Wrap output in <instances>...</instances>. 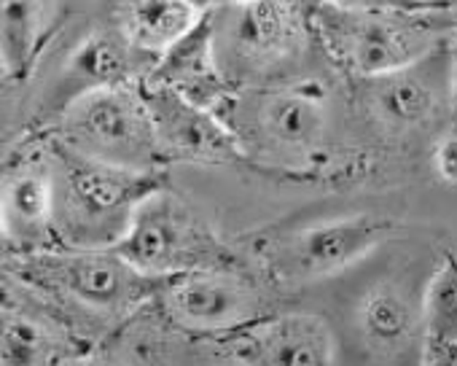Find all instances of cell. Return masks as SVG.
Masks as SVG:
<instances>
[{"mask_svg": "<svg viewBox=\"0 0 457 366\" xmlns=\"http://www.w3.org/2000/svg\"><path fill=\"white\" fill-rule=\"evenodd\" d=\"M54 148L28 143L12 151L0 183V229L9 262L62 248L57 237Z\"/></svg>", "mask_w": 457, "mask_h": 366, "instance_id": "obj_7", "label": "cell"}, {"mask_svg": "<svg viewBox=\"0 0 457 366\" xmlns=\"http://www.w3.org/2000/svg\"><path fill=\"white\" fill-rule=\"evenodd\" d=\"M223 345L248 366H334L337 358L328 323L310 312L264 318L223 337Z\"/></svg>", "mask_w": 457, "mask_h": 366, "instance_id": "obj_13", "label": "cell"}, {"mask_svg": "<svg viewBox=\"0 0 457 366\" xmlns=\"http://www.w3.org/2000/svg\"><path fill=\"white\" fill-rule=\"evenodd\" d=\"M212 9V6H210ZM148 84L164 87L186 97L188 103L220 116L226 105L235 100L237 89L226 81L218 68L212 46V22L210 12L196 30H191L175 49H170L145 79Z\"/></svg>", "mask_w": 457, "mask_h": 366, "instance_id": "obj_14", "label": "cell"}, {"mask_svg": "<svg viewBox=\"0 0 457 366\" xmlns=\"http://www.w3.org/2000/svg\"><path fill=\"white\" fill-rule=\"evenodd\" d=\"M156 302L172 326L215 337L243 331L264 320L267 312L264 291L228 267L172 278L167 280Z\"/></svg>", "mask_w": 457, "mask_h": 366, "instance_id": "obj_10", "label": "cell"}, {"mask_svg": "<svg viewBox=\"0 0 457 366\" xmlns=\"http://www.w3.org/2000/svg\"><path fill=\"white\" fill-rule=\"evenodd\" d=\"M57 178V237L62 248L108 251L135 213L167 189L164 172H129L84 159L52 140Z\"/></svg>", "mask_w": 457, "mask_h": 366, "instance_id": "obj_2", "label": "cell"}, {"mask_svg": "<svg viewBox=\"0 0 457 366\" xmlns=\"http://www.w3.org/2000/svg\"><path fill=\"white\" fill-rule=\"evenodd\" d=\"M420 65L366 81V111L379 127L390 132H409L436 113L438 87Z\"/></svg>", "mask_w": 457, "mask_h": 366, "instance_id": "obj_17", "label": "cell"}, {"mask_svg": "<svg viewBox=\"0 0 457 366\" xmlns=\"http://www.w3.org/2000/svg\"><path fill=\"white\" fill-rule=\"evenodd\" d=\"M393 227L390 219L371 213L323 219L272 243L264 264L278 283H315L369 256L390 237Z\"/></svg>", "mask_w": 457, "mask_h": 366, "instance_id": "obj_8", "label": "cell"}, {"mask_svg": "<svg viewBox=\"0 0 457 366\" xmlns=\"http://www.w3.org/2000/svg\"><path fill=\"white\" fill-rule=\"evenodd\" d=\"M248 143L262 154L304 159L323 154L334 127V105L328 87L315 76H299L280 87H270L251 100L245 119Z\"/></svg>", "mask_w": 457, "mask_h": 366, "instance_id": "obj_9", "label": "cell"}, {"mask_svg": "<svg viewBox=\"0 0 457 366\" xmlns=\"http://www.w3.org/2000/svg\"><path fill=\"white\" fill-rule=\"evenodd\" d=\"M417 329V310L411 299L390 286H371L355 307V331L374 353H395L406 347Z\"/></svg>", "mask_w": 457, "mask_h": 366, "instance_id": "obj_19", "label": "cell"}, {"mask_svg": "<svg viewBox=\"0 0 457 366\" xmlns=\"http://www.w3.org/2000/svg\"><path fill=\"white\" fill-rule=\"evenodd\" d=\"M215 60L235 89L296 60L310 41V9L291 4H226L210 9Z\"/></svg>", "mask_w": 457, "mask_h": 366, "instance_id": "obj_5", "label": "cell"}, {"mask_svg": "<svg viewBox=\"0 0 457 366\" xmlns=\"http://www.w3.org/2000/svg\"><path fill=\"white\" fill-rule=\"evenodd\" d=\"M116 251L145 278L172 280L199 270L228 267V251L210 227L167 189L154 195L132 219Z\"/></svg>", "mask_w": 457, "mask_h": 366, "instance_id": "obj_6", "label": "cell"}, {"mask_svg": "<svg viewBox=\"0 0 457 366\" xmlns=\"http://www.w3.org/2000/svg\"><path fill=\"white\" fill-rule=\"evenodd\" d=\"M433 167H436V175H438L441 180L457 183V132L444 135V137L436 143Z\"/></svg>", "mask_w": 457, "mask_h": 366, "instance_id": "obj_20", "label": "cell"}, {"mask_svg": "<svg viewBox=\"0 0 457 366\" xmlns=\"http://www.w3.org/2000/svg\"><path fill=\"white\" fill-rule=\"evenodd\" d=\"M140 92L170 159L228 164L245 156L237 135L228 129L220 116L188 103L172 89L148 81L140 84Z\"/></svg>", "mask_w": 457, "mask_h": 366, "instance_id": "obj_12", "label": "cell"}, {"mask_svg": "<svg viewBox=\"0 0 457 366\" xmlns=\"http://www.w3.org/2000/svg\"><path fill=\"white\" fill-rule=\"evenodd\" d=\"M436 6H318L312 28L328 44L337 62L371 81L425 62L436 49V28L428 17Z\"/></svg>", "mask_w": 457, "mask_h": 366, "instance_id": "obj_3", "label": "cell"}, {"mask_svg": "<svg viewBox=\"0 0 457 366\" xmlns=\"http://www.w3.org/2000/svg\"><path fill=\"white\" fill-rule=\"evenodd\" d=\"M151 71L154 68L129 49L116 25L92 30L73 46L57 71L54 84L46 92V113H54L57 119L71 103L89 92L143 84Z\"/></svg>", "mask_w": 457, "mask_h": 366, "instance_id": "obj_11", "label": "cell"}, {"mask_svg": "<svg viewBox=\"0 0 457 366\" xmlns=\"http://www.w3.org/2000/svg\"><path fill=\"white\" fill-rule=\"evenodd\" d=\"M210 6L199 4H127L113 9V25L151 68L202 25Z\"/></svg>", "mask_w": 457, "mask_h": 366, "instance_id": "obj_16", "label": "cell"}, {"mask_svg": "<svg viewBox=\"0 0 457 366\" xmlns=\"http://www.w3.org/2000/svg\"><path fill=\"white\" fill-rule=\"evenodd\" d=\"M452 108H454V116H457V62H454V71H452Z\"/></svg>", "mask_w": 457, "mask_h": 366, "instance_id": "obj_22", "label": "cell"}, {"mask_svg": "<svg viewBox=\"0 0 457 366\" xmlns=\"http://www.w3.org/2000/svg\"><path fill=\"white\" fill-rule=\"evenodd\" d=\"M65 17L68 9L60 4L0 6V68H4L6 84L30 81Z\"/></svg>", "mask_w": 457, "mask_h": 366, "instance_id": "obj_15", "label": "cell"}, {"mask_svg": "<svg viewBox=\"0 0 457 366\" xmlns=\"http://www.w3.org/2000/svg\"><path fill=\"white\" fill-rule=\"evenodd\" d=\"M212 366H248V363H243V361H237V358L232 355L228 361H218V363H212Z\"/></svg>", "mask_w": 457, "mask_h": 366, "instance_id": "obj_23", "label": "cell"}, {"mask_svg": "<svg viewBox=\"0 0 457 366\" xmlns=\"http://www.w3.org/2000/svg\"><path fill=\"white\" fill-rule=\"evenodd\" d=\"M54 143L129 172H164L170 162L140 84L97 89L71 103L52 124Z\"/></svg>", "mask_w": 457, "mask_h": 366, "instance_id": "obj_4", "label": "cell"}, {"mask_svg": "<svg viewBox=\"0 0 457 366\" xmlns=\"http://www.w3.org/2000/svg\"><path fill=\"white\" fill-rule=\"evenodd\" d=\"M9 272L17 283L41 294L60 312H76V320L111 326L143 304L156 302L167 280L145 278L116 251L57 248L49 254L12 259Z\"/></svg>", "mask_w": 457, "mask_h": 366, "instance_id": "obj_1", "label": "cell"}, {"mask_svg": "<svg viewBox=\"0 0 457 366\" xmlns=\"http://www.w3.org/2000/svg\"><path fill=\"white\" fill-rule=\"evenodd\" d=\"M68 326L54 312H33L6 304L4 312V366H65L71 355Z\"/></svg>", "mask_w": 457, "mask_h": 366, "instance_id": "obj_18", "label": "cell"}, {"mask_svg": "<svg viewBox=\"0 0 457 366\" xmlns=\"http://www.w3.org/2000/svg\"><path fill=\"white\" fill-rule=\"evenodd\" d=\"M65 366H116V363H111L108 358L92 355V353H81V355H73Z\"/></svg>", "mask_w": 457, "mask_h": 366, "instance_id": "obj_21", "label": "cell"}]
</instances>
